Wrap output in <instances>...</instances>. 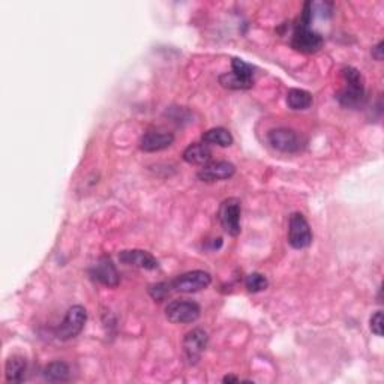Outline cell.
Wrapping results in <instances>:
<instances>
[{
  "instance_id": "cell-15",
  "label": "cell",
  "mask_w": 384,
  "mask_h": 384,
  "mask_svg": "<svg viewBox=\"0 0 384 384\" xmlns=\"http://www.w3.org/2000/svg\"><path fill=\"white\" fill-rule=\"evenodd\" d=\"M182 157L191 165H206L212 159V150L206 143H192L185 149Z\"/></svg>"
},
{
  "instance_id": "cell-24",
  "label": "cell",
  "mask_w": 384,
  "mask_h": 384,
  "mask_svg": "<svg viewBox=\"0 0 384 384\" xmlns=\"http://www.w3.org/2000/svg\"><path fill=\"white\" fill-rule=\"evenodd\" d=\"M222 381L224 383H239L240 380L237 377H233V375H227V377L222 378Z\"/></svg>"
},
{
  "instance_id": "cell-11",
  "label": "cell",
  "mask_w": 384,
  "mask_h": 384,
  "mask_svg": "<svg viewBox=\"0 0 384 384\" xmlns=\"http://www.w3.org/2000/svg\"><path fill=\"white\" fill-rule=\"evenodd\" d=\"M91 275L95 281L101 283L102 286L107 287H118L120 283V276L116 266H114L113 260L108 257V255H102V257L96 261V264L92 267Z\"/></svg>"
},
{
  "instance_id": "cell-21",
  "label": "cell",
  "mask_w": 384,
  "mask_h": 384,
  "mask_svg": "<svg viewBox=\"0 0 384 384\" xmlns=\"http://www.w3.org/2000/svg\"><path fill=\"white\" fill-rule=\"evenodd\" d=\"M149 293H150L152 299L162 302V300L167 299V296L171 293L170 283H159V284H155V286H150Z\"/></svg>"
},
{
  "instance_id": "cell-22",
  "label": "cell",
  "mask_w": 384,
  "mask_h": 384,
  "mask_svg": "<svg viewBox=\"0 0 384 384\" xmlns=\"http://www.w3.org/2000/svg\"><path fill=\"white\" fill-rule=\"evenodd\" d=\"M369 327L374 335L383 337V312L381 311H377L375 314L371 315Z\"/></svg>"
},
{
  "instance_id": "cell-20",
  "label": "cell",
  "mask_w": 384,
  "mask_h": 384,
  "mask_svg": "<svg viewBox=\"0 0 384 384\" xmlns=\"http://www.w3.org/2000/svg\"><path fill=\"white\" fill-rule=\"evenodd\" d=\"M245 287L249 293H260L269 287V281L264 275L255 272V273H251L247 276Z\"/></svg>"
},
{
  "instance_id": "cell-2",
  "label": "cell",
  "mask_w": 384,
  "mask_h": 384,
  "mask_svg": "<svg viewBox=\"0 0 384 384\" xmlns=\"http://www.w3.org/2000/svg\"><path fill=\"white\" fill-rule=\"evenodd\" d=\"M342 79L345 86L338 94V101L342 107L359 108L363 106L365 96V80L363 75L353 67H345L342 69Z\"/></svg>"
},
{
  "instance_id": "cell-23",
  "label": "cell",
  "mask_w": 384,
  "mask_h": 384,
  "mask_svg": "<svg viewBox=\"0 0 384 384\" xmlns=\"http://www.w3.org/2000/svg\"><path fill=\"white\" fill-rule=\"evenodd\" d=\"M384 47V43L380 41L374 48H373V57L377 59V60H383V48Z\"/></svg>"
},
{
  "instance_id": "cell-14",
  "label": "cell",
  "mask_w": 384,
  "mask_h": 384,
  "mask_svg": "<svg viewBox=\"0 0 384 384\" xmlns=\"http://www.w3.org/2000/svg\"><path fill=\"white\" fill-rule=\"evenodd\" d=\"M174 143V135L165 131H149L140 140V149L152 153L170 147Z\"/></svg>"
},
{
  "instance_id": "cell-3",
  "label": "cell",
  "mask_w": 384,
  "mask_h": 384,
  "mask_svg": "<svg viewBox=\"0 0 384 384\" xmlns=\"http://www.w3.org/2000/svg\"><path fill=\"white\" fill-rule=\"evenodd\" d=\"M233 71L222 74L220 77V83L225 89L232 91H247L254 86V68L249 63L243 62L242 59L232 60Z\"/></svg>"
},
{
  "instance_id": "cell-5",
  "label": "cell",
  "mask_w": 384,
  "mask_h": 384,
  "mask_svg": "<svg viewBox=\"0 0 384 384\" xmlns=\"http://www.w3.org/2000/svg\"><path fill=\"white\" fill-rule=\"evenodd\" d=\"M201 315V308L197 302L192 300H173L165 308V317L174 324L194 323Z\"/></svg>"
},
{
  "instance_id": "cell-1",
  "label": "cell",
  "mask_w": 384,
  "mask_h": 384,
  "mask_svg": "<svg viewBox=\"0 0 384 384\" xmlns=\"http://www.w3.org/2000/svg\"><path fill=\"white\" fill-rule=\"evenodd\" d=\"M311 18H312V4L306 2L299 24H296V29H294L291 38V47L305 55L317 53V51L323 48L324 44L323 36L310 28Z\"/></svg>"
},
{
  "instance_id": "cell-6",
  "label": "cell",
  "mask_w": 384,
  "mask_h": 384,
  "mask_svg": "<svg viewBox=\"0 0 384 384\" xmlns=\"http://www.w3.org/2000/svg\"><path fill=\"white\" fill-rule=\"evenodd\" d=\"M240 216H242V203L239 198H227L221 203L220 212H218V218H220L221 227L224 232L230 236H239L242 232L240 227Z\"/></svg>"
},
{
  "instance_id": "cell-12",
  "label": "cell",
  "mask_w": 384,
  "mask_h": 384,
  "mask_svg": "<svg viewBox=\"0 0 384 384\" xmlns=\"http://www.w3.org/2000/svg\"><path fill=\"white\" fill-rule=\"evenodd\" d=\"M236 173V167L228 161H216L203 165V169L197 173V177L201 182H218V181H227V179L233 177Z\"/></svg>"
},
{
  "instance_id": "cell-7",
  "label": "cell",
  "mask_w": 384,
  "mask_h": 384,
  "mask_svg": "<svg viewBox=\"0 0 384 384\" xmlns=\"http://www.w3.org/2000/svg\"><path fill=\"white\" fill-rule=\"evenodd\" d=\"M212 284L210 273L204 271H192L176 276L170 281L171 291L176 293H197L201 290H206Z\"/></svg>"
},
{
  "instance_id": "cell-4",
  "label": "cell",
  "mask_w": 384,
  "mask_h": 384,
  "mask_svg": "<svg viewBox=\"0 0 384 384\" xmlns=\"http://www.w3.org/2000/svg\"><path fill=\"white\" fill-rule=\"evenodd\" d=\"M87 322V312L81 305H74L68 310L63 322L56 329V337L60 341H69L79 337Z\"/></svg>"
},
{
  "instance_id": "cell-16",
  "label": "cell",
  "mask_w": 384,
  "mask_h": 384,
  "mask_svg": "<svg viewBox=\"0 0 384 384\" xmlns=\"http://www.w3.org/2000/svg\"><path fill=\"white\" fill-rule=\"evenodd\" d=\"M26 371H28V362L23 356H12L6 362L5 375L8 383H21L24 380Z\"/></svg>"
},
{
  "instance_id": "cell-10",
  "label": "cell",
  "mask_w": 384,
  "mask_h": 384,
  "mask_svg": "<svg viewBox=\"0 0 384 384\" xmlns=\"http://www.w3.org/2000/svg\"><path fill=\"white\" fill-rule=\"evenodd\" d=\"M209 342V335L203 329H192L185 335L183 339V353L189 365H196L206 350Z\"/></svg>"
},
{
  "instance_id": "cell-8",
  "label": "cell",
  "mask_w": 384,
  "mask_h": 384,
  "mask_svg": "<svg viewBox=\"0 0 384 384\" xmlns=\"http://www.w3.org/2000/svg\"><path fill=\"white\" fill-rule=\"evenodd\" d=\"M288 243L294 249L308 248L312 243L311 227L306 221V218L296 212L290 216L288 222Z\"/></svg>"
},
{
  "instance_id": "cell-18",
  "label": "cell",
  "mask_w": 384,
  "mask_h": 384,
  "mask_svg": "<svg viewBox=\"0 0 384 384\" xmlns=\"http://www.w3.org/2000/svg\"><path fill=\"white\" fill-rule=\"evenodd\" d=\"M312 95L303 89H291L287 94V104L291 110H308L312 106Z\"/></svg>"
},
{
  "instance_id": "cell-17",
  "label": "cell",
  "mask_w": 384,
  "mask_h": 384,
  "mask_svg": "<svg viewBox=\"0 0 384 384\" xmlns=\"http://www.w3.org/2000/svg\"><path fill=\"white\" fill-rule=\"evenodd\" d=\"M233 135L230 134L225 128H212V130L203 134V143L209 146H220V147H230L233 145Z\"/></svg>"
},
{
  "instance_id": "cell-9",
  "label": "cell",
  "mask_w": 384,
  "mask_h": 384,
  "mask_svg": "<svg viewBox=\"0 0 384 384\" xmlns=\"http://www.w3.org/2000/svg\"><path fill=\"white\" fill-rule=\"evenodd\" d=\"M267 140L273 149L284 153L299 152L303 146L300 135L296 131L288 130V128H276V130H272L267 134Z\"/></svg>"
},
{
  "instance_id": "cell-13",
  "label": "cell",
  "mask_w": 384,
  "mask_h": 384,
  "mask_svg": "<svg viewBox=\"0 0 384 384\" xmlns=\"http://www.w3.org/2000/svg\"><path fill=\"white\" fill-rule=\"evenodd\" d=\"M119 260L122 264L132 266L143 271H155L159 267L158 260L153 255L143 249H128L119 254Z\"/></svg>"
},
{
  "instance_id": "cell-19",
  "label": "cell",
  "mask_w": 384,
  "mask_h": 384,
  "mask_svg": "<svg viewBox=\"0 0 384 384\" xmlns=\"http://www.w3.org/2000/svg\"><path fill=\"white\" fill-rule=\"evenodd\" d=\"M44 378L51 383L68 381L71 378V369L65 362H53L45 366Z\"/></svg>"
}]
</instances>
